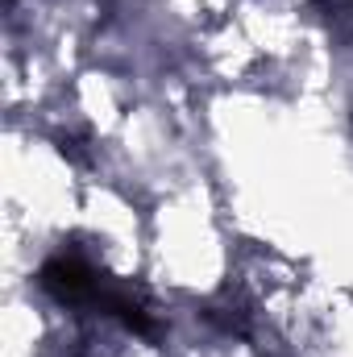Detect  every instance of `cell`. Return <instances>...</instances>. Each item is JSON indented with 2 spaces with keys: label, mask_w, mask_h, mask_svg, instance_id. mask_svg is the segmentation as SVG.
Here are the masks:
<instances>
[{
  "label": "cell",
  "mask_w": 353,
  "mask_h": 357,
  "mask_svg": "<svg viewBox=\"0 0 353 357\" xmlns=\"http://www.w3.org/2000/svg\"><path fill=\"white\" fill-rule=\"evenodd\" d=\"M104 278H108V274H100V270L91 266L84 254H75V250H63V254L46 258L42 270H38L42 291H50V295L63 299V303H91V307H96V299H100Z\"/></svg>",
  "instance_id": "cell-1"
},
{
  "label": "cell",
  "mask_w": 353,
  "mask_h": 357,
  "mask_svg": "<svg viewBox=\"0 0 353 357\" xmlns=\"http://www.w3.org/2000/svg\"><path fill=\"white\" fill-rule=\"evenodd\" d=\"M96 307L108 312V316H117L129 333H137V337H154V307H150V295H146L137 282L104 278Z\"/></svg>",
  "instance_id": "cell-2"
}]
</instances>
